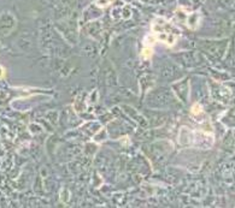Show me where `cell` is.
<instances>
[{"mask_svg":"<svg viewBox=\"0 0 235 208\" xmlns=\"http://www.w3.org/2000/svg\"><path fill=\"white\" fill-rule=\"evenodd\" d=\"M5 76V69L2 66H0V78H2Z\"/></svg>","mask_w":235,"mask_h":208,"instance_id":"obj_6","label":"cell"},{"mask_svg":"<svg viewBox=\"0 0 235 208\" xmlns=\"http://www.w3.org/2000/svg\"><path fill=\"white\" fill-rule=\"evenodd\" d=\"M152 53H153L152 47H147V46H145V48L142 49L141 55H142V58H144V59H149V58L152 57Z\"/></svg>","mask_w":235,"mask_h":208,"instance_id":"obj_5","label":"cell"},{"mask_svg":"<svg viewBox=\"0 0 235 208\" xmlns=\"http://www.w3.org/2000/svg\"><path fill=\"white\" fill-rule=\"evenodd\" d=\"M183 11H185L183 13H185V16H186L185 19H182L183 23H185L188 28H191V29H197L199 27V22H200V13L187 12L186 9H183Z\"/></svg>","mask_w":235,"mask_h":208,"instance_id":"obj_2","label":"cell"},{"mask_svg":"<svg viewBox=\"0 0 235 208\" xmlns=\"http://www.w3.org/2000/svg\"><path fill=\"white\" fill-rule=\"evenodd\" d=\"M191 112H192V114L194 116V117H199L200 114H203L204 112H203V107L199 105V104H194L193 106H192V110H191Z\"/></svg>","mask_w":235,"mask_h":208,"instance_id":"obj_4","label":"cell"},{"mask_svg":"<svg viewBox=\"0 0 235 208\" xmlns=\"http://www.w3.org/2000/svg\"><path fill=\"white\" fill-rule=\"evenodd\" d=\"M151 35L154 37V40L166 45L168 47H173L181 37L180 28L176 27V24H174V22L170 19H166L164 17L154 18L151 24Z\"/></svg>","mask_w":235,"mask_h":208,"instance_id":"obj_1","label":"cell"},{"mask_svg":"<svg viewBox=\"0 0 235 208\" xmlns=\"http://www.w3.org/2000/svg\"><path fill=\"white\" fill-rule=\"evenodd\" d=\"M115 2V0H95V5L100 9H105Z\"/></svg>","mask_w":235,"mask_h":208,"instance_id":"obj_3","label":"cell"}]
</instances>
